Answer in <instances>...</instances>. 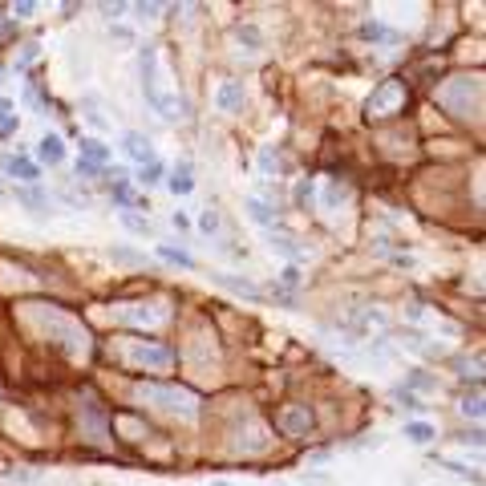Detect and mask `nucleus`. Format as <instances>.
Listing matches in <instances>:
<instances>
[{
    "label": "nucleus",
    "mask_w": 486,
    "mask_h": 486,
    "mask_svg": "<svg viewBox=\"0 0 486 486\" xmlns=\"http://www.w3.org/2000/svg\"><path fill=\"white\" fill-rule=\"evenodd\" d=\"M345 195H349V191H345V186H341V182H328V191H324V207H328V211H332V207H337V203H341V199H345Z\"/></svg>",
    "instance_id": "obj_24"
},
{
    "label": "nucleus",
    "mask_w": 486,
    "mask_h": 486,
    "mask_svg": "<svg viewBox=\"0 0 486 486\" xmlns=\"http://www.w3.org/2000/svg\"><path fill=\"white\" fill-rule=\"evenodd\" d=\"M199 227H203V231H215V227H219V215H215V211L207 207V211L199 215Z\"/></svg>",
    "instance_id": "obj_32"
},
{
    "label": "nucleus",
    "mask_w": 486,
    "mask_h": 486,
    "mask_svg": "<svg viewBox=\"0 0 486 486\" xmlns=\"http://www.w3.org/2000/svg\"><path fill=\"white\" fill-rule=\"evenodd\" d=\"M280 426H284V430H292V434H308V430H312V417H308V409H288V413L280 417Z\"/></svg>",
    "instance_id": "obj_13"
},
{
    "label": "nucleus",
    "mask_w": 486,
    "mask_h": 486,
    "mask_svg": "<svg viewBox=\"0 0 486 486\" xmlns=\"http://www.w3.org/2000/svg\"><path fill=\"white\" fill-rule=\"evenodd\" d=\"M158 256L171 260V264H178V267H195V256L182 252V247H171V243H158Z\"/></svg>",
    "instance_id": "obj_18"
},
{
    "label": "nucleus",
    "mask_w": 486,
    "mask_h": 486,
    "mask_svg": "<svg viewBox=\"0 0 486 486\" xmlns=\"http://www.w3.org/2000/svg\"><path fill=\"white\" fill-rule=\"evenodd\" d=\"M122 150L130 154L134 162H142V167H146V162H154V146H150V138H146V134H138V130L122 134Z\"/></svg>",
    "instance_id": "obj_5"
},
{
    "label": "nucleus",
    "mask_w": 486,
    "mask_h": 486,
    "mask_svg": "<svg viewBox=\"0 0 486 486\" xmlns=\"http://www.w3.org/2000/svg\"><path fill=\"white\" fill-rule=\"evenodd\" d=\"M276 486H284V483H276Z\"/></svg>",
    "instance_id": "obj_43"
},
{
    "label": "nucleus",
    "mask_w": 486,
    "mask_h": 486,
    "mask_svg": "<svg viewBox=\"0 0 486 486\" xmlns=\"http://www.w3.org/2000/svg\"><path fill=\"white\" fill-rule=\"evenodd\" d=\"M37 158H41L45 167H61L65 162V142L57 134H45L41 142H37Z\"/></svg>",
    "instance_id": "obj_8"
},
{
    "label": "nucleus",
    "mask_w": 486,
    "mask_h": 486,
    "mask_svg": "<svg viewBox=\"0 0 486 486\" xmlns=\"http://www.w3.org/2000/svg\"><path fill=\"white\" fill-rule=\"evenodd\" d=\"M271 252H284L292 264H300V260H304V247H296V239H288V235H276V231H271Z\"/></svg>",
    "instance_id": "obj_14"
},
{
    "label": "nucleus",
    "mask_w": 486,
    "mask_h": 486,
    "mask_svg": "<svg viewBox=\"0 0 486 486\" xmlns=\"http://www.w3.org/2000/svg\"><path fill=\"white\" fill-rule=\"evenodd\" d=\"M0 199H4V186H0Z\"/></svg>",
    "instance_id": "obj_42"
},
{
    "label": "nucleus",
    "mask_w": 486,
    "mask_h": 486,
    "mask_svg": "<svg viewBox=\"0 0 486 486\" xmlns=\"http://www.w3.org/2000/svg\"><path fill=\"white\" fill-rule=\"evenodd\" d=\"M86 110H89L86 118H89V122H93V130H106V118L97 114V101H93V97H89V101H86Z\"/></svg>",
    "instance_id": "obj_30"
},
{
    "label": "nucleus",
    "mask_w": 486,
    "mask_h": 486,
    "mask_svg": "<svg viewBox=\"0 0 486 486\" xmlns=\"http://www.w3.org/2000/svg\"><path fill=\"white\" fill-rule=\"evenodd\" d=\"M8 134H16V114H12V118H4V122H0V138H8Z\"/></svg>",
    "instance_id": "obj_34"
},
{
    "label": "nucleus",
    "mask_w": 486,
    "mask_h": 486,
    "mask_svg": "<svg viewBox=\"0 0 486 486\" xmlns=\"http://www.w3.org/2000/svg\"><path fill=\"white\" fill-rule=\"evenodd\" d=\"M401 97H405V86H401V82H385V86L369 97V106H365V110H369V118H381L385 110H393V106H398Z\"/></svg>",
    "instance_id": "obj_3"
},
{
    "label": "nucleus",
    "mask_w": 486,
    "mask_h": 486,
    "mask_svg": "<svg viewBox=\"0 0 486 486\" xmlns=\"http://www.w3.org/2000/svg\"><path fill=\"white\" fill-rule=\"evenodd\" d=\"M280 284H284V288H300V267L288 264L284 271H280Z\"/></svg>",
    "instance_id": "obj_26"
},
{
    "label": "nucleus",
    "mask_w": 486,
    "mask_h": 486,
    "mask_svg": "<svg viewBox=\"0 0 486 486\" xmlns=\"http://www.w3.org/2000/svg\"><path fill=\"white\" fill-rule=\"evenodd\" d=\"M356 33H361L365 41H389V45H398V41H401V37H398V33H393V29H385V25H377V21H365V25H361Z\"/></svg>",
    "instance_id": "obj_12"
},
{
    "label": "nucleus",
    "mask_w": 486,
    "mask_h": 486,
    "mask_svg": "<svg viewBox=\"0 0 486 486\" xmlns=\"http://www.w3.org/2000/svg\"><path fill=\"white\" fill-rule=\"evenodd\" d=\"M106 256H110L114 264H126V267H138V264H146V256H138L134 247H122V243H114V247H110Z\"/></svg>",
    "instance_id": "obj_15"
},
{
    "label": "nucleus",
    "mask_w": 486,
    "mask_h": 486,
    "mask_svg": "<svg viewBox=\"0 0 486 486\" xmlns=\"http://www.w3.org/2000/svg\"><path fill=\"white\" fill-rule=\"evenodd\" d=\"M167 186H171L175 195H191V191H195V178H191V171H186V167H178L175 175L167 178Z\"/></svg>",
    "instance_id": "obj_19"
},
{
    "label": "nucleus",
    "mask_w": 486,
    "mask_h": 486,
    "mask_svg": "<svg viewBox=\"0 0 486 486\" xmlns=\"http://www.w3.org/2000/svg\"><path fill=\"white\" fill-rule=\"evenodd\" d=\"M101 12H106V16H122V12H126V4H101Z\"/></svg>",
    "instance_id": "obj_36"
},
{
    "label": "nucleus",
    "mask_w": 486,
    "mask_h": 486,
    "mask_svg": "<svg viewBox=\"0 0 486 486\" xmlns=\"http://www.w3.org/2000/svg\"><path fill=\"white\" fill-rule=\"evenodd\" d=\"M16 203H21V207H29L37 219L53 215V199H49V195H41L37 186H21V191H16Z\"/></svg>",
    "instance_id": "obj_7"
},
{
    "label": "nucleus",
    "mask_w": 486,
    "mask_h": 486,
    "mask_svg": "<svg viewBox=\"0 0 486 486\" xmlns=\"http://www.w3.org/2000/svg\"><path fill=\"white\" fill-rule=\"evenodd\" d=\"M138 65H142V93H146V101H150L167 122L182 118V114H178L182 106L162 93V69H158V49H154V45H142V49H138Z\"/></svg>",
    "instance_id": "obj_1"
},
{
    "label": "nucleus",
    "mask_w": 486,
    "mask_h": 486,
    "mask_svg": "<svg viewBox=\"0 0 486 486\" xmlns=\"http://www.w3.org/2000/svg\"><path fill=\"white\" fill-rule=\"evenodd\" d=\"M82 158L93 162V167H106L110 162V146L101 138H82Z\"/></svg>",
    "instance_id": "obj_11"
},
{
    "label": "nucleus",
    "mask_w": 486,
    "mask_h": 486,
    "mask_svg": "<svg viewBox=\"0 0 486 486\" xmlns=\"http://www.w3.org/2000/svg\"><path fill=\"white\" fill-rule=\"evenodd\" d=\"M409 381H413V389H434V385H438V381H430V377H422V373H413Z\"/></svg>",
    "instance_id": "obj_33"
},
{
    "label": "nucleus",
    "mask_w": 486,
    "mask_h": 486,
    "mask_svg": "<svg viewBox=\"0 0 486 486\" xmlns=\"http://www.w3.org/2000/svg\"><path fill=\"white\" fill-rule=\"evenodd\" d=\"M243 211H247V219L260 223V227H276V207H271L267 199H260V195H247Z\"/></svg>",
    "instance_id": "obj_9"
},
{
    "label": "nucleus",
    "mask_w": 486,
    "mask_h": 486,
    "mask_svg": "<svg viewBox=\"0 0 486 486\" xmlns=\"http://www.w3.org/2000/svg\"><path fill=\"white\" fill-rule=\"evenodd\" d=\"M260 167H264V175H276L284 162H280V154H276V150H260Z\"/></svg>",
    "instance_id": "obj_25"
},
{
    "label": "nucleus",
    "mask_w": 486,
    "mask_h": 486,
    "mask_svg": "<svg viewBox=\"0 0 486 486\" xmlns=\"http://www.w3.org/2000/svg\"><path fill=\"white\" fill-rule=\"evenodd\" d=\"M122 223L130 227L134 235H150V219H142V215H138L134 207H126V211H122Z\"/></svg>",
    "instance_id": "obj_21"
},
{
    "label": "nucleus",
    "mask_w": 486,
    "mask_h": 486,
    "mask_svg": "<svg viewBox=\"0 0 486 486\" xmlns=\"http://www.w3.org/2000/svg\"><path fill=\"white\" fill-rule=\"evenodd\" d=\"M215 106H219L223 114H243V82H219Z\"/></svg>",
    "instance_id": "obj_4"
},
{
    "label": "nucleus",
    "mask_w": 486,
    "mask_h": 486,
    "mask_svg": "<svg viewBox=\"0 0 486 486\" xmlns=\"http://www.w3.org/2000/svg\"><path fill=\"white\" fill-rule=\"evenodd\" d=\"M215 284L231 288V292H239V296H247V300H264V288H256L252 280H239V276H227V271H219V276H215Z\"/></svg>",
    "instance_id": "obj_10"
},
{
    "label": "nucleus",
    "mask_w": 486,
    "mask_h": 486,
    "mask_svg": "<svg viewBox=\"0 0 486 486\" xmlns=\"http://www.w3.org/2000/svg\"><path fill=\"white\" fill-rule=\"evenodd\" d=\"M393 398H398L401 405H405V409H409V413H422V409H426V405H422V401H417V393H409V389H393Z\"/></svg>",
    "instance_id": "obj_23"
},
{
    "label": "nucleus",
    "mask_w": 486,
    "mask_h": 486,
    "mask_svg": "<svg viewBox=\"0 0 486 486\" xmlns=\"http://www.w3.org/2000/svg\"><path fill=\"white\" fill-rule=\"evenodd\" d=\"M126 316H130V320H150V324H158L167 312H142V308H134V312H126Z\"/></svg>",
    "instance_id": "obj_31"
},
{
    "label": "nucleus",
    "mask_w": 486,
    "mask_h": 486,
    "mask_svg": "<svg viewBox=\"0 0 486 486\" xmlns=\"http://www.w3.org/2000/svg\"><path fill=\"white\" fill-rule=\"evenodd\" d=\"M405 438L417 442V446H430L438 434H434V426H426V422H409V426H405Z\"/></svg>",
    "instance_id": "obj_16"
},
{
    "label": "nucleus",
    "mask_w": 486,
    "mask_h": 486,
    "mask_svg": "<svg viewBox=\"0 0 486 486\" xmlns=\"http://www.w3.org/2000/svg\"><path fill=\"white\" fill-rule=\"evenodd\" d=\"M134 361H142V365H167V361H171V349H162V345L134 349Z\"/></svg>",
    "instance_id": "obj_17"
},
{
    "label": "nucleus",
    "mask_w": 486,
    "mask_h": 486,
    "mask_svg": "<svg viewBox=\"0 0 486 486\" xmlns=\"http://www.w3.org/2000/svg\"><path fill=\"white\" fill-rule=\"evenodd\" d=\"M171 223H175L178 231H186V227H191V219H186V215H182V211H175V215H171Z\"/></svg>",
    "instance_id": "obj_39"
},
{
    "label": "nucleus",
    "mask_w": 486,
    "mask_h": 486,
    "mask_svg": "<svg viewBox=\"0 0 486 486\" xmlns=\"http://www.w3.org/2000/svg\"><path fill=\"white\" fill-rule=\"evenodd\" d=\"M462 413L466 417H483V398H462Z\"/></svg>",
    "instance_id": "obj_28"
},
{
    "label": "nucleus",
    "mask_w": 486,
    "mask_h": 486,
    "mask_svg": "<svg viewBox=\"0 0 486 486\" xmlns=\"http://www.w3.org/2000/svg\"><path fill=\"white\" fill-rule=\"evenodd\" d=\"M4 118H12V101H4V97H0V122H4Z\"/></svg>",
    "instance_id": "obj_40"
},
{
    "label": "nucleus",
    "mask_w": 486,
    "mask_h": 486,
    "mask_svg": "<svg viewBox=\"0 0 486 486\" xmlns=\"http://www.w3.org/2000/svg\"><path fill=\"white\" fill-rule=\"evenodd\" d=\"M162 175H167V167L154 158V162H146V167L138 171V182H142V186H158V182H162Z\"/></svg>",
    "instance_id": "obj_20"
},
{
    "label": "nucleus",
    "mask_w": 486,
    "mask_h": 486,
    "mask_svg": "<svg viewBox=\"0 0 486 486\" xmlns=\"http://www.w3.org/2000/svg\"><path fill=\"white\" fill-rule=\"evenodd\" d=\"M146 398L150 401H167V409H175L182 417H195V398L182 393V389H167V385H146Z\"/></svg>",
    "instance_id": "obj_2"
},
{
    "label": "nucleus",
    "mask_w": 486,
    "mask_h": 486,
    "mask_svg": "<svg viewBox=\"0 0 486 486\" xmlns=\"http://www.w3.org/2000/svg\"><path fill=\"white\" fill-rule=\"evenodd\" d=\"M97 175H106V167H93L86 158H77V178H97Z\"/></svg>",
    "instance_id": "obj_27"
},
{
    "label": "nucleus",
    "mask_w": 486,
    "mask_h": 486,
    "mask_svg": "<svg viewBox=\"0 0 486 486\" xmlns=\"http://www.w3.org/2000/svg\"><path fill=\"white\" fill-rule=\"evenodd\" d=\"M458 442H462V446H483V430H474V434H462Z\"/></svg>",
    "instance_id": "obj_35"
},
{
    "label": "nucleus",
    "mask_w": 486,
    "mask_h": 486,
    "mask_svg": "<svg viewBox=\"0 0 486 486\" xmlns=\"http://www.w3.org/2000/svg\"><path fill=\"white\" fill-rule=\"evenodd\" d=\"M0 171H4V175H16L21 182H29V186L41 178L37 162H29V158H21V154H4V158H0Z\"/></svg>",
    "instance_id": "obj_6"
},
{
    "label": "nucleus",
    "mask_w": 486,
    "mask_h": 486,
    "mask_svg": "<svg viewBox=\"0 0 486 486\" xmlns=\"http://www.w3.org/2000/svg\"><path fill=\"white\" fill-rule=\"evenodd\" d=\"M211 486H231V483H211Z\"/></svg>",
    "instance_id": "obj_41"
},
{
    "label": "nucleus",
    "mask_w": 486,
    "mask_h": 486,
    "mask_svg": "<svg viewBox=\"0 0 486 486\" xmlns=\"http://www.w3.org/2000/svg\"><path fill=\"white\" fill-rule=\"evenodd\" d=\"M312 203H316V186H312V178H300V182H296V207L308 211Z\"/></svg>",
    "instance_id": "obj_22"
},
{
    "label": "nucleus",
    "mask_w": 486,
    "mask_h": 486,
    "mask_svg": "<svg viewBox=\"0 0 486 486\" xmlns=\"http://www.w3.org/2000/svg\"><path fill=\"white\" fill-rule=\"evenodd\" d=\"M235 33H239V41H247V45H260V29H256V25H239Z\"/></svg>",
    "instance_id": "obj_29"
},
{
    "label": "nucleus",
    "mask_w": 486,
    "mask_h": 486,
    "mask_svg": "<svg viewBox=\"0 0 486 486\" xmlns=\"http://www.w3.org/2000/svg\"><path fill=\"white\" fill-rule=\"evenodd\" d=\"M134 12H138V16H142V21H146V16H154V12H158V4H138V8H134Z\"/></svg>",
    "instance_id": "obj_37"
},
{
    "label": "nucleus",
    "mask_w": 486,
    "mask_h": 486,
    "mask_svg": "<svg viewBox=\"0 0 486 486\" xmlns=\"http://www.w3.org/2000/svg\"><path fill=\"white\" fill-rule=\"evenodd\" d=\"M33 57H37V45H25V53H21V69H25V65H29Z\"/></svg>",
    "instance_id": "obj_38"
}]
</instances>
